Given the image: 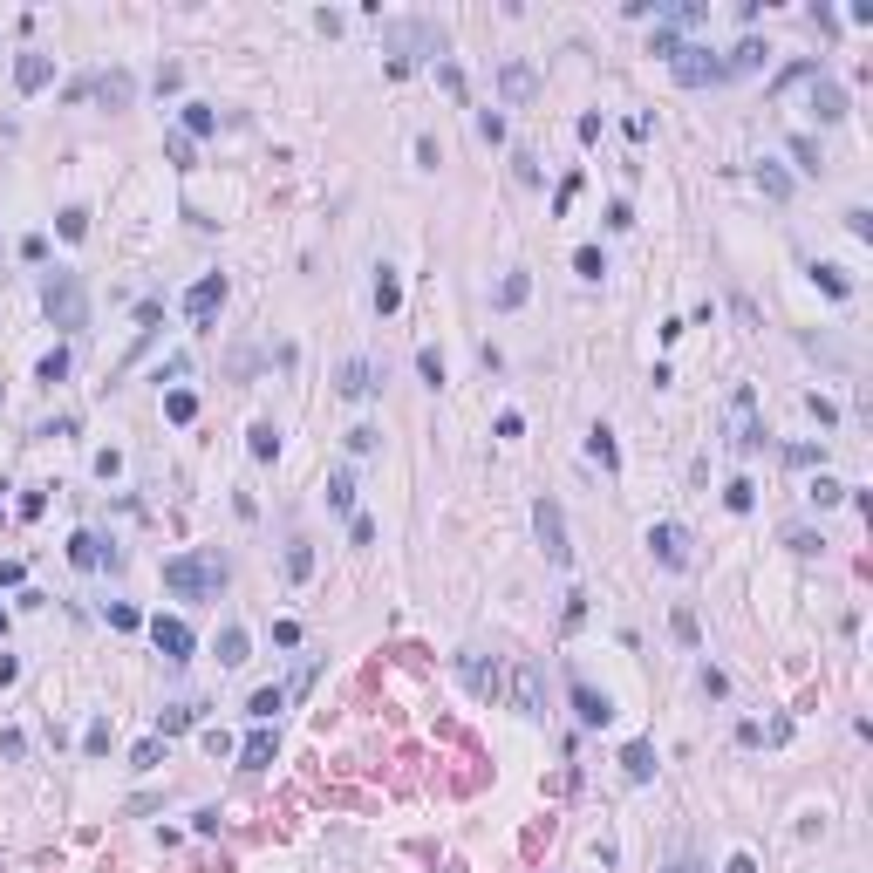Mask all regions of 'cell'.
I'll return each instance as SVG.
<instances>
[{"label": "cell", "mask_w": 873, "mask_h": 873, "mask_svg": "<svg viewBox=\"0 0 873 873\" xmlns=\"http://www.w3.org/2000/svg\"><path fill=\"white\" fill-rule=\"evenodd\" d=\"M226 580H232V567H226V553H219V546L164 560V587H171V594H185V601H212Z\"/></svg>", "instance_id": "obj_1"}, {"label": "cell", "mask_w": 873, "mask_h": 873, "mask_svg": "<svg viewBox=\"0 0 873 873\" xmlns=\"http://www.w3.org/2000/svg\"><path fill=\"white\" fill-rule=\"evenodd\" d=\"M41 314L62 328V335H76V328H89V287H82V273H69V266H55L48 280H41Z\"/></svg>", "instance_id": "obj_2"}, {"label": "cell", "mask_w": 873, "mask_h": 873, "mask_svg": "<svg viewBox=\"0 0 873 873\" xmlns=\"http://www.w3.org/2000/svg\"><path fill=\"white\" fill-rule=\"evenodd\" d=\"M457 683L471 689L478 703H498V696H505V669H498L492 655H478V648H464V655H457Z\"/></svg>", "instance_id": "obj_3"}, {"label": "cell", "mask_w": 873, "mask_h": 873, "mask_svg": "<svg viewBox=\"0 0 873 873\" xmlns=\"http://www.w3.org/2000/svg\"><path fill=\"white\" fill-rule=\"evenodd\" d=\"M505 696H512V710H519V717H546V676H539V662H512Z\"/></svg>", "instance_id": "obj_4"}, {"label": "cell", "mask_w": 873, "mask_h": 873, "mask_svg": "<svg viewBox=\"0 0 873 873\" xmlns=\"http://www.w3.org/2000/svg\"><path fill=\"white\" fill-rule=\"evenodd\" d=\"M532 532H539V546H546V560H553V567H567V560H573V546H567V512H560L553 498H539V505H532Z\"/></svg>", "instance_id": "obj_5"}, {"label": "cell", "mask_w": 873, "mask_h": 873, "mask_svg": "<svg viewBox=\"0 0 873 873\" xmlns=\"http://www.w3.org/2000/svg\"><path fill=\"white\" fill-rule=\"evenodd\" d=\"M689 546H696V539H689V526H676V519L648 526V553H655L662 567H676V573H683V567H689Z\"/></svg>", "instance_id": "obj_6"}, {"label": "cell", "mask_w": 873, "mask_h": 873, "mask_svg": "<svg viewBox=\"0 0 873 873\" xmlns=\"http://www.w3.org/2000/svg\"><path fill=\"white\" fill-rule=\"evenodd\" d=\"M76 96H89V103H103V110H130V96H137V82L123 76V69H103V76L76 82Z\"/></svg>", "instance_id": "obj_7"}, {"label": "cell", "mask_w": 873, "mask_h": 873, "mask_svg": "<svg viewBox=\"0 0 873 873\" xmlns=\"http://www.w3.org/2000/svg\"><path fill=\"white\" fill-rule=\"evenodd\" d=\"M219 307H226V273H205V280H198V287L185 294L191 328H212V321H219Z\"/></svg>", "instance_id": "obj_8"}, {"label": "cell", "mask_w": 873, "mask_h": 873, "mask_svg": "<svg viewBox=\"0 0 873 873\" xmlns=\"http://www.w3.org/2000/svg\"><path fill=\"white\" fill-rule=\"evenodd\" d=\"M669 69H676L683 89H710V82H723V55H710V48H683Z\"/></svg>", "instance_id": "obj_9"}, {"label": "cell", "mask_w": 873, "mask_h": 873, "mask_svg": "<svg viewBox=\"0 0 873 873\" xmlns=\"http://www.w3.org/2000/svg\"><path fill=\"white\" fill-rule=\"evenodd\" d=\"M151 642H157V655H164V662H191L198 635H191L178 614H157V621H151Z\"/></svg>", "instance_id": "obj_10"}, {"label": "cell", "mask_w": 873, "mask_h": 873, "mask_svg": "<svg viewBox=\"0 0 873 873\" xmlns=\"http://www.w3.org/2000/svg\"><path fill=\"white\" fill-rule=\"evenodd\" d=\"M573 717L587 723V730H608V723H614V703L594 683H580V676H573Z\"/></svg>", "instance_id": "obj_11"}, {"label": "cell", "mask_w": 873, "mask_h": 873, "mask_svg": "<svg viewBox=\"0 0 873 873\" xmlns=\"http://www.w3.org/2000/svg\"><path fill=\"white\" fill-rule=\"evenodd\" d=\"M376 389H382V369L369 362V355H355V362H342V396H348V403H369Z\"/></svg>", "instance_id": "obj_12"}, {"label": "cell", "mask_w": 873, "mask_h": 873, "mask_svg": "<svg viewBox=\"0 0 873 873\" xmlns=\"http://www.w3.org/2000/svg\"><path fill=\"white\" fill-rule=\"evenodd\" d=\"M730 403H737V437H730V444H737V451H758V444H764V423H758V396H751V389H737Z\"/></svg>", "instance_id": "obj_13"}, {"label": "cell", "mask_w": 873, "mask_h": 873, "mask_svg": "<svg viewBox=\"0 0 873 873\" xmlns=\"http://www.w3.org/2000/svg\"><path fill=\"white\" fill-rule=\"evenodd\" d=\"M764 62H771V48H764V41H737V48L723 55V76H758Z\"/></svg>", "instance_id": "obj_14"}, {"label": "cell", "mask_w": 873, "mask_h": 873, "mask_svg": "<svg viewBox=\"0 0 873 873\" xmlns=\"http://www.w3.org/2000/svg\"><path fill=\"white\" fill-rule=\"evenodd\" d=\"M812 110H819V123H839L846 116V89L833 76H812Z\"/></svg>", "instance_id": "obj_15"}, {"label": "cell", "mask_w": 873, "mask_h": 873, "mask_svg": "<svg viewBox=\"0 0 873 873\" xmlns=\"http://www.w3.org/2000/svg\"><path fill=\"white\" fill-rule=\"evenodd\" d=\"M69 560H76L82 573H96V567H110L116 553L103 546V539H96V532H76V539H69Z\"/></svg>", "instance_id": "obj_16"}, {"label": "cell", "mask_w": 873, "mask_h": 873, "mask_svg": "<svg viewBox=\"0 0 873 873\" xmlns=\"http://www.w3.org/2000/svg\"><path fill=\"white\" fill-rule=\"evenodd\" d=\"M48 76H55V62H48V55H21V62H14V89H21V96L48 89Z\"/></svg>", "instance_id": "obj_17"}, {"label": "cell", "mask_w": 873, "mask_h": 873, "mask_svg": "<svg viewBox=\"0 0 873 873\" xmlns=\"http://www.w3.org/2000/svg\"><path fill=\"white\" fill-rule=\"evenodd\" d=\"M498 89H505V103H532V96H539V76H532L526 62H505V76H498Z\"/></svg>", "instance_id": "obj_18"}, {"label": "cell", "mask_w": 873, "mask_h": 873, "mask_svg": "<svg viewBox=\"0 0 873 873\" xmlns=\"http://www.w3.org/2000/svg\"><path fill=\"white\" fill-rule=\"evenodd\" d=\"M273 751H280V737H273V730H253V737H246V744H239V764H246V771H266V764H273Z\"/></svg>", "instance_id": "obj_19"}, {"label": "cell", "mask_w": 873, "mask_h": 873, "mask_svg": "<svg viewBox=\"0 0 873 873\" xmlns=\"http://www.w3.org/2000/svg\"><path fill=\"white\" fill-rule=\"evenodd\" d=\"M621 771H628L635 785H648V778H655V744H648V737H635V744L621 751Z\"/></svg>", "instance_id": "obj_20"}, {"label": "cell", "mask_w": 873, "mask_h": 873, "mask_svg": "<svg viewBox=\"0 0 873 873\" xmlns=\"http://www.w3.org/2000/svg\"><path fill=\"white\" fill-rule=\"evenodd\" d=\"M587 457H594L601 471H621V451H614V430H608V423H594V430H587Z\"/></svg>", "instance_id": "obj_21"}, {"label": "cell", "mask_w": 873, "mask_h": 873, "mask_svg": "<svg viewBox=\"0 0 873 873\" xmlns=\"http://www.w3.org/2000/svg\"><path fill=\"white\" fill-rule=\"evenodd\" d=\"M191 723H198V703H164V710H157V737H178Z\"/></svg>", "instance_id": "obj_22"}, {"label": "cell", "mask_w": 873, "mask_h": 873, "mask_svg": "<svg viewBox=\"0 0 873 873\" xmlns=\"http://www.w3.org/2000/svg\"><path fill=\"white\" fill-rule=\"evenodd\" d=\"M246 451L260 457V464H273V457H280V430H273V423H253V430H246Z\"/></svg>", "instance_id": "obj_23"}, {"label": "cell", "mask_w": 873, "mask_h": 873, "mask_svg": "<svg viewBox=\"0 0 873 873\" xmlns=\"http://www.w3.org/2000/svg\"><path fill=\"white\" fill-rule=\"evenodd\" d=\"M812 280H819V287H826L833 301H846V294H853V280H846V266H833V260H819V266H812Z\"/></svg>", "instance_id": "obj_24"}, {"label": "cell", "mask_w": 873, "mask_h": 873, "mask_svg": "<svg viewBox=\"0 0 873 873\" xmlns=\"http://www.w3.org/2000/svg\"><path fill=\"white\" fill-rule=\"evenodd\" d=\"M396 307H403V280L382 266V273H376V314H396Z\"/></svg>", "instance_id": "obj_25"}, {"label": "cell", "mask_w": 873, "mask_h": 873, "mask_svg": "<svg viewBox=\"0 0 873 873\" xmlns=\"http://www.w3.org/2000/svg\"><path fill=\"white\" fill-rule=\"evenodd\" d=\"M246 628H219V662H226V669H239V662H246Z\"/></svg>", "instance_id": "obj_26"}, {"label": "cell", "mask_w": 873, "mask_h": 873, "mask_svg": "<svg viewBox=\"0 0 873 873\" xmlns=\"http://www.w3.org/2000/svg\"><path fill=\"white\" fill-rule=\"evenodd\" d=\"M110 744H116L110 717H96V723H89V730H82V751H89V758H110Z\"/></svg>", "instance_id": "obj_27"}, {"label": "cell", "mask_w": 873, "mask_h": 873, "mask_svg": "<svg viewBox=\"0 0 873 873\" xmlns=\"http://www.w3.org/2000/svg\"><path fill=\"white\" fill-rule=\"evenodd\" d=\"M280 703H287V689H253V703H246V710H253V723H273V710H280Z\"/></svg>", "instance_id": "obj_28"}, {"label": "cell", "mask_w": 873, "mask_h": 873, "mask_svg": "<svg viewBox=\"0 0 873 873\" xmlns=\"http://www.w3.org/2000/svg\"><path fill=\"white\" fill-rule=\"evenodd\" d=\"M219 130V110H205V103H185V137H212Z\"/></svg>", "instance_id": "obj_29"}, {"label": "cell", "mask_w": 873, "mask_h": 873, "mask_svg": "<svg viewBox=\"0 0 873 873\" xmlns=\"http://www.w3.org/2000/svg\"><path fill=\"white\" fill-rule=\"evenodd\" d=\"M328 505H335V512H355V478H348V471H328Z\"/></svg>", "instance_id": "obj_30"}, {"label": "cell", "mask_w": 873, "mask_h": 873, "mask_svg": "<svg viewBox=\"0 0 873 873\" xmlns=\"http://www.w3.org/2000/svg\"><path fill=\"white\" fill-rule=\"evenodd\" d=\"M723 505H730V512H751V505H758V485H751V478H730V485H723Z\"/></svg>", "instance_id": "obj_31"}, {"label": "cell", "mask_w": 873, "mask_h": 873, "mask_svg": "<svg viewBox=\"0 0 873 873\" xmlns=\"http://www.w3.org/2000/svg\"><path fill=\"white\" fill-rule=\"evenodd\" d=\"M164 417H171V423H191V417H198V396H191V389H171V396H164Z\"/></svg>", "instance_id": "obj_32"}, {"label": "cell", "mask_w": 873, "mask_h": 873, "mask_svg": "<svg viewBox=\"0 0 873 873\" xmlns=\"http://www.w3.org/2000/svg\"><path fill=\"white\" fill-rule=\"evenodd\" d=\"M307 573H314V546L294 539V546H287V580H307Z\"/></svg>", "instance_id": "obj_33"}, {"label": "cell", "mask_w": 873, "mask_h": 873, "mask_svg": "<svg viewBox=\"0 0 873 873\" xmlns=\"http://www.w3.org/2000/svg\"><path fill=\"white\" fill-rule=\"evenodd\" d=\"M423 28L417 21H396V28H389V41H396V48H410V41H417ZM389 69H396V76H403V69H410V55H396V62H389Z\"/></svg>", "instance_id": "obj_34"}, {"label": "cell", "mask_w": 873, "mask_h": 873, "mask_svg": "<svg viewBox=\"0 0 873 873\" xmlns=\"http://www.w3.org/2000/svg\"><path fill=\"white\" fill-rule=\"evenodd\" d=\"M526 294H532V280H526V273H505V287H498V307H526Z\"/></svg>", "instance_id": "obj_35"}, {"label": "cell", "mask_w": 873, "mask_h": 873, "mask_svg": "<svg viewBox=\"0 0 873 873\" xmlns=\"http://www.w3.org/2000/svg\"><path fill=\"white\" fill-rule=\"evenodd\" d=\"M758 185H764V198H792V178L778 164H758Z\"/></svg>", "instance_id": "obj_36"}, {"label": "cell", "mask_w": 873, "mask_h": 873, "mask_svg": "<svg viewBox=\"0 0 873 873\" xmlns=\"http://www.w3.org/2000/svg\"><path fill=\"white\" fill-rule=\"evenodd\" d=\"M805 492H812V505H839V498H846V485H839V478H826V471H819V478H812Z\"/></svg>", "instance_id": "obj_37"}, {"label": "cell", "mask_w": 873, "mask_h": 873, "mask_svg": "<svg viewBox=\"0 0 873 873\" xmlns=\"http://www.w3.org/2000/svg\"><path fill=\"white\" fill-rule=\"evenodd\" d=\"M130 764H137V771H157V764H164V737H144V744L130 751Z\"/></svg>", "instance_id": "obj_38"}, {"label": "cell", "mask_w": 873, "mask_h": 873, "mask_svg": "<svg viewBox=\"0 0 873 873\" xmlns=\"http://www.w3.org/2000/svg\"><path fill=\"white\" fill-rule=\"evenodd\" d=\"M41 382H62L69 376V348H48V355H41V369H35Z\"/></svg>", "instance_id": "obj_39"}, {"label": "cell", "mask_w": 873, "mask_h": 873, "mask_svg": "<svg viewBox=\"0 0 873 873\" xmlns=\"http://www.w3.org/2000/svg\"><path fill=\"white\" fill-rule=\"evenodd\" d=\"M573 266H580V280H601V273H608L601 246H580V253H573Z\"/></svg>", "instance_id": "obj_40"}, {"label": "cell", "mask_w": 873, "mask_h": 873, "mask_svg": "<svg viewBox=\"0 0 873 873\" xmlns=\"http://www.w3.org/2000/svg\"><path fill=\"white\" fill-rule=\"evenodd\" d=\"M417 369H423L430 389H444V355H437V348H417Z\"/></svg>", "instance_id": "obj_41"}, {"label": "cell", "mask_w": 873, "mask_h": 873, "mask_svg": "<svg viewBox=\"0 0 873 873\" xmlns=\"http://www.w3.org/2000/svg\"><path fill=\"white\" fill-rule=\"evenodd\" d=\"M792 157H798V171H812V178H819V164H826V157H819V144H812V137H792Z\"/></svg>", "instance_id": "obj_42"}, {"label": "cell", "mask_w": 873, "mask_h": 873, "mask_svg": "<svg viewBox=\"0 0 873 873\" xmlns=\"http://www.w3.org/2000/svg\"><path fill=\"white\" fill-rule=\"evenodd\" d=\"M785 546H792V553H805V560H812V553H819L826 539H819V532H805V526H792V532H785Z\"/></svg>", "instance_id": "obj_43"}, {"label": "cell", "mask_w": 873, "mask_h": 873, "mask_svg": "<svg viewBox=\"0 0 873 873\" xmlns=\"http://www.w3.org/2000/svg\"><path fill=\"white\" fill-rule=\"evenodd\" d=\"M110 628H123V635H130V628H144V614L130 608V601H110Z\"/></svg>", "instance_id": "obj_44"}, {"label": "cell", "mask_w": 873, "mask_h": 873, "mask_svg": "<svg viewBox=\"0 0 873 873\" xmlns=\"http://www.w3.org/2000/svg\"><path fill=\"white\" fill-rule=\"evenodd\" d=\"M55 226H62V239H82V232H89V212H76V205H69V212H62Z\"/></svg>", "instance_id": "obj_45"}, {"label": "cell", "mask_w": 873, "mask_h": 873, "mask_svg": "<svg viewBox=\"0 0 873 873\" xmlns=\"http://www.w3.org/2000/svg\"><path fill=\"white\" fill-rule=\"evenodd\" d=\"M846 232H853V239H873V212H867V205L846 212Z\"/></svg>", "instance_id": "obj_46"}, {"label": "cell", "mask_w": 873, "mask_h": 873, "mask_svg": "<svg viewBox=\"0 0 873 873\" xmlns=\"http://www.w3.org/2000/svg\"><path fill=\"white\" fill-rule=\"evenodd\" d=\"M164 157H171V164H178V171H191V137H185V130H178V137H171V144H164Z\"/></svg>", "instance_id": "obj_47"}, {"label": "cell", "mask_w": 873, "mask_h": 873, "mask_svg": "<svg viewBox=\"0 0 873 873\" xmlns=\"http://www.w3.org/2000/svg\"><path fill=\"white\" fill-rule=\"evenodd\" d=\"M478 137H485V144H498V137H505V116L485 110V116H478Z\"/></svg>", "instance_id": "obj_48"}, {"label": "cell", "mask_w": 873, "mask_h": 873, "mask_svg": "<svg viewBox=\"0 0 873 873\" xmlns=\"http://www.w3.org/2000/svg\"><path fill=\"white\" fill-rule=\"evenodd\" d=\"M655 55H669V62L683 55V41H676V28H655Z\"/></svg>", "instance_id": "obj_49"}, {"label": "cell", "mask_w": 873, "mask_h": 873, "mask_svg": "<svg viewBox=\"0 0 873 873\" xmlns=\"http://www.w3.org/2000/svg\"><path fill=\"white\" fill-rule=\"evenodd\" d=\"M437 82H444L451 96H464V69H457V62H444V69H437Z\"/></svg>", "instance_id": "obj_50"}, {"label": "cell", "mask_w": 873, "mask_h": 873, "mask_svg": "<svg viewBox=\"0 0 873 873\" xmlns=\"http://www.w3.org/2000/svg\"><path fill=\"white\" fill-rule=\"evenodd\" d=\"M723 873H758V860H751V853H730V867Z\"/></svg>", "instance_id": "obj_51"}, {"label": "cell", "mask_w": 873, "mask_h": 873, "mask_svg": "<svg viewBox=\"0 0 873 873\" xmlns=\"http://www.w3.org/2000/svg\"><path fill=\"white\" fill-rule=\"evenodd\" d=\"M14 676H21V662H14V655H0V683H14Z\"/></svg>", "instance_id": "obj_52"}, {"label": "cell", "mask_w": 873, "mask_h": 873, "mask_svg": "<svg viewBox=\"0 0 873 873\" xmlns=\"http://www.w3.org/2000/svg\"><path fill=\"white\" fill-rule=\"evenodd\" d=\"M662 873H703V860H669Z\"/></svg>", "instance_id": "obj_53"}, {"label": "cell", "mask_w": 873, "mask_h": 873, "mask_svg": "<svg viewBox=\"0 0 873 873\" xmlns=\"http://www.w3.org/2000/svg\"><path fill=\"white\" fill-rule=\"evenodd\" d=\"M0 628H7V614H0Z\"/></svg>", "instance_id": "obj_54"}]
</instances>
